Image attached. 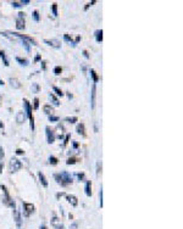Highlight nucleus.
I'll return each instance as SVG.
<instances>
[{
  "mask_svg": "<svg viewBox=\"0 0 183 229\" xmlns=\"http://www.w3.org/2000/svg\"><path fill=\"white\" fill-rule=\"evenodd\" d=\"M21 168H22V162L16 157H11V160H10V172L16 173Z\"/></svg>",
  "mask_w": 183,
  "mask_h": 229,
  "instance_id": "f257e3e1",
  "label": "nucleus"
},
{
  "mask_svg": "<svg viewBox=\"0 0 183 229\" xmlns=\"http://www.w3.org/2000/svg\"><path fill=\"white\" fill-rule=\"evenodd\" d=\"M59 174H60V178H61V181H62V184H63V186H66V185H69V184H71V183L73 182V179H72V175H71L69 172H66V171H62V172H60Z\"/></svg>",
  "mask_w": 183,
  "mask_h": 229,
  "instance_id": "f03ea898",
  "label": "nucleus"
},
{
  "mask_svg": "<svg viewBox=\"0 0 183 229\" xmlns=\"http://www.w3.org/2000/svg\"><path fill=\"white\" fill-rule=\"evenodd\" d=\"M18 16H17V20H16V28L18 29V31H23L24 28H26V26H24V12H18L17 14Z\"/></svg>",
  "mask_w": 183,
  "mask_h": 229,
  "instance_id": "7ed1b4c3",
  "label": "nucleus"
},
{
  "mask_svg": "<svg viewBox=\"0 0 183 229\" xmlns=\"http://www.w3.org/2000/svg\"><path fill=\"white\" fill-rule=\"evenodd\" d=\"M95 98H97V84L93 83L92 85V92H90V109H95Z\"/></svg>",
  "mask_w": 183,
  "mask_h": 229,
  "instance_id": "20e7f679",
  "label": "nucleus"
},
{
  "mask_svg": "<svg viewBox=\"0 0 183 229\" xmlns=\"http://www.w3.org/2000/svg\"><path fill=\"white\" fill-rule=\"evenodd\" d=\"M23 107H24L23 112L26 113V116H27L30 120H32L33 118V116H32V106H31L30 101L27 99H23Z\"/></svg>",
  "mask_w": 183,
  "mask_h": 229,
  "instance_id": "39448f33",
  "label": "nucleus"
},
{
  "mask_svg": "<svg viewBox=\"0 0 183 229\" xmlns=\"http://www.w3.org/2000/svg\"><path fill=\"white\" fill-rule=\"evenodd\" d=\"M22 205H23L24 216H26V217H30V216L34 212V205H32V203H28V202H22Z\"/></svg>",
  "mask_w": 183,
  "mask_h": 229,
  "instance_id": "423d86ee",
  "label": "nucleus"
},
{
  "mask_svg": "<svg viewBox=\"0 0 183 229\" xmlns=\"http://www.w3.org/2000/svg\"><path fill=\"white\" fill-rule=\"evenodd\" d=\"M0 188H1V190H3V194H4V196H3V201H4V203L5 205H7V206H10V203L14 201L11 197H10V194H9V192H7V189H6V186L5 185H0Z\"/></svg>",
  "mask_w": 183,
  "mask_h": 229,
  "instance_id": "0eeeda50",
  "label": "nucleus"
},
{
  "mask_svg": "<svg viewBox=\"0 0 183 229\" xmlns=\"http://www.w3.org/2000/svg\"><path fill=\"white\" fill-rule=\"evenodd\" d=\"M45 135H46V143L48 144H53L55 142V133L51 131L49 127H45Z\"/></svg>",
  "mask_w": 183,
  "mask_h": 229,
  "instance_id": "6e6552de",
  "label": "nucleus"
},
{
  "mask_svg": "<svg viewBox=\"0 0 183 229\" xmlns=\"http://www.w3.org/2000/svg\"><path fill=\"white\" fill-rule=\"evenodd\" d=\"M51 225H53L55 229H63V224H62V221L59 218V217H56V216H53L51 217Z\"/></svg>",
  "mask_w": 183,
  "mask_h": 229,
  "instance_id": "1a4fd4ad",
  "label": "nucleus"
},
{
  "mask_svg": "<svg viewBox=\"0 0 183 229\" xmlns=\"http://www.w3.org/2000/svg\"><path fill=\"white\" fill-rule=\"evenodd\" d=\"M44 43L49 46H53L55 49H60L61 48V43L59 39H44Z\"/></svg>",
  "mask_w": 183,
  "mask_h": 229,
  "instance_id": "9d476101",
  "label": "nucleus"
},
{
  "mask_svg": "<svg viewBox=\"0 0 183 229\" xmlns=\"http://www.w3.org/2000/svg\"><path fill=\"white\" fill-rule=\"evenodd\" d=\"M14 216H15V222H16V225H17V228L20 229L21 228V225H22V221H21V212H20V210H14Z\"/></svg>",
  "mask_w": 183,
  "mask_h": 229,
  "instance_id": "9b49d317",
  "label": "nucleus"
},
{
  "mask_svg": "<svg viewBox=\"0 0 183 229\" xmlns=\"http://www.w3.org/2000/svg\"><path fill=\"white\" fill-rule=\"evenodd\" d=\"M26 118H27V116H26V113H24L23 111H18V112L16 113V122H17L18 124H22V123L26 121Z\"/></svg>",
  "mask_w": 183,
  "mask_h": 229,
  "instance_id": "f8f14e48",
  "label": "nucleus"
},
{
  "mask_svg": "<svg viewBox=\"0 0 183 229\" xmlns=\"http://www.w3.org/2000/svg\"><path fill=\"white\" fill-rule=\"evenodd\" d=\"M66 200H67V202L69 203H71V206H73V207H76L77 205H78V199L75 196V195H66Z\"/></svg>",
  "mask_w": 183,
  "mask_h": 229,
  "instance_id": "ddd939ff",
  "label": "nucleus"
},
{
  "mask_svg": "<svg viewBox=\"0 0 183 229\" xmlns=\"http://www.w3.org/2000/svg\"><path fill=\"white\" fill-rule=\"evenodd\" d=\"M9 83H10V85L14 89H20L21 85H22L17 78H9Z\"/></svg>",
  "mask_w": 183,
  "mask_h": 229,
  "instance_id": "4468645a",
  "label": "nucleus"
},
{
  "mask_svg": "<svg viewBox=\"0 0 183 229\" xmlns=\"http://www.w3.org/2000/svg\"><path fill=\"white\" fill-rule=\"evenodd\" d=\"M38 178H39V182H41V184L44 186V188H48V181H46V178L44 175L43 172H38Z\"/></svg>",
  "mask_w": 183,
  "mask_h": 229,
  "instance_id": "2eb2a0df",
  "label": "nucleus"
},
{
  "mask_svg": "<svg viewBox=\"0 0 183 229\" xmlns=\"http://www.w3.org/2000/svg\"><path fill=\"white\" fill-rule=\"evenodd\" d=\"M49 100L51 101V104H53L54 106H60V101H59V99H58V96L55 95V94H53V93H50L49 94Z\"/></svg>",
  "mask_w": 183,
  "mask_h": 229,
  "instance_id": "dca6fc26",
  "label": "nucleus"
},
{
  "mask_svg": "<svg viewBox=\"0 0 183 229\" xmlns=\"http://www.w3.org/2000/svg\"><path fill=\"white\" fill-rule=\"evenodd\" d=\"M4 156H5L4 149H3V146H0V174H1L3 167H4Z\"/></svg>",
  "mask_w": 183,
  "mask_h": 229,
  "instance_id": "f3484780",
  "label": "nucleus"
},
{
  "mask_svg": "<svg viewBox=\"0 0 183 229\" xmlns=\"http://www.w3.org/2000/svg\"><path fill=\"white\" fill-rule=\"evenodd\" d=\"M84 193L86 195L89 197L92 195V184H90V181H86V185H84Z\"/></svg>",
  "mask_w": 183,
  "mask_h": 229,
  "instance_id": "a211bd4d",
  "label": "nucleus"
},
{
  "mask_svg": "<svg viewBox=\"0 0 183 229\" xmlns=\"http://www.w3.org/2000/svg\"><path fill=\"white\" fill-rule=\"evenodd\" d=\"M94 37H95V40L98 43H101L103 42V29H97L94 32Z\"/></svg>",
  "mask_w": 183,
  "mask_h": 229,
  "instance_id": "6ab92c4d",
  "label": "nucleus"
},
{
  "mask_svg": "<svg viewBox=\"0 0 183 229\" xmlns=\"http://www.w3.org/2000/svg\"><path fill=\"white\" fill-rule=\"evenodd\" d=\"M84 131H86L84 124H83V123H78V124H77V127H76V132H77L78 134H81V135H86Z\"/></svg>",
  "mask_w": 183,
  "mask_h": 229,
  "instance_id": "aec40b11",
  "label": "nucleus"
},
{
  "mask_svg": "<svg viewBox=\"0 0 183 229\" xmlns=\"http://www.w3.org/2000/svg\"><path fill=\"white\" fill-rule=\"evenodd\" d=\"M16 61L20 63L21 66H23V67H26V66H28V63H30V61L27 60V59H21L20 56H16Z\"/></svg>",
  "mask_w": 183,
  "mask_h": 229,
  "instance_id": "412c9836",
  "label": "nucleus"
},
{
  "mask_svg": "<svg viewBox=\"0 0 183 229\" xmlns=\"http://www.w3.org/2000/svg\"><path fill=\"white\" fill-rule=\"evenodd\" d=\"M39 90H41V87H39V84H38V83H32V85H31V92L34 93V94H37V93H39Z\"/></svg>",
  "mask_w": 183,
  "mask_h": 229,
  "instance_id": "4be33fe9",
  "label": "nucleus"
},
{
  "mask_svg": "<svg viewBox=\"0 0 183 229\" xmlns=\"http://www.w3.org/2000/svg\"><path fill=\"white\" fill-rule=\"evenodd\" d=\"M43 111H44V113L45 114H51V112H53V107H51V105H44L43 106Z\"/></svg>",
  "mask_w": 183,
  "mask_h": 229,
  "instance_id": "5701e85b",
  "label": "nucleus"
},
{
  "mask_svg": "<svg viewBox=\"0 0 183 229\" xmlns=\"http://www.w3.org/2000/svg\"><path fill=\"white\" fill-rule=\"evenodd\" d=\"M0 59L4 61V65H5V66H9V65H10V63H9V60H7V57H6V55H5V53L3 51V50L0 51Z\"/></svg>",
  "mask_w": 183,
  "mask_h": 229,
  "instance_id": "b1692460",
  "label": "nucleus"
},
{
  "mask_svg": "<svg viewBox=\"0 0 183 229\" xmlns=\"http://www.w3.org/2000/svg\"><path fill=\"white\" fill-rule=\"evenodd\" d=\"M48 160H49V163H50V164H53V166H56V164L59 163V160H58L55 156H53V155L49 156Z\"/></svg>",
  "mask_w": 183,
  "mask_h": 229,
  "instance_id": "393cba45",
  "label": "nucleus"
},
{
  "mask_svg": "<svg viewBox=\"0 0 183 229\" xmlns=\"http://www.w3.org/2000/svg\"><path fill=\"white\" fill-rule=\"evenodd\" d=\"M63 40H65V42H69V43H71L73 48L76 46V44H75V42H73V39H72V38H71V37H70L69 34H63Z\"/></svg>",
  "mask_w": 183,
  "mask_h": 229,
  "instance_id": "a878e982",
  "label": "nucleus"
},
{
  "mask_svg": "<svg viewBox=\"0 0 183 229\" xmlns=\"http://www.w3.org/2000/svg\"><path fill=\"white\" fill-rule=\"evenodd\" d=\"M65 122H69V123H76L77 121H78V118L76 117V116H69V117H65V120H63Z\"/></svg>",
  "mask_w": 183,
  "mask_h": 229,
  "instance_id": "bb28decb",
  "label": "nucleus"
},
{
  "mask_svg": "<svg viewBox=\"0 0 183 229\" xmlns=\"http://www.w3.org/2000/svg\"><path fill=\"white\" fill-rule=\"evenodd\" d=\"M53 90H54V93H55L58 96H63V94H65V93L61 90L60 88H58V87H55V85L53 87Z\"/></svg>",
  "mask_w": 183,
  "mask_h": 229,
  "instance_id": "cd10ccee",
  "label": "nucleus"
},
{
  "mask_svg": "<svg viewBox=\"0 0 183 229\" xmlns=\"http://www.w3.org/2000/svg\"><path fill=\"white\" fill-rule=\"evenodd\" d=\"M51 12H53L54 17L58 16V4L56 3H53V5H51Z\"/></svg>",
  "mask_w": 183,
  "mask_h": 229,
  "instance_id": "c85d7f7f",
  "label": "nucleus"
},
{
  "mask_svg": "<svg viewBox=\"0 0 183 229\" xmlns=\"http://www.w3.org/2000/svg\"><path fill=\"white\" fill-rule=\"evenodd\" d=\"M90 76H92V78H93L94 83L97 84V83H98V81H99V77H98V74L95 73V71H94V70H90Z\"/></svg>",
  "mask_w": 183,
  "mask_h": 229,
  "instance_id": "c756f323",
  "label": "nucleus"
},
{
  "mask_svg": "<svg viewBox=\"0 0 183 229\" xmlns=\"http://www.w3.org/2000/svg\"><path fill=\"white\" fill-rule=\"evenodd\" d=\"M76 177H77L78 182H86V175H84V173H83V172L77 173V174H76Z\"/></svg>",
  "mask_w": 183,
  "mask_h": 229,
  "instance_id": "7c9ffc66",
  "label": "nucleus"
},
{
  "mask_svg": "<svg viewBox=\"0 0 183 229\" xmlns=\"http://www.w3.org/2000/svg\"><path fill=\"white\" fill-rule=\"evenodd\" d=\"M61 72H62V67L61 66H55L54 67V74L55 76H60Z\"/></svg>",
  "mask_w": 183,
  "mask_h": 229,
  "instance_id": "2f4dec72",
  "label": "nucleus"
},
{
  "mask_svg": "<svg viewBox=\"0 0 183 229\" xmlns=\"http://www.w3.org/2000/svg\"><path fill=\"white\" fill-rule=\"evenodd\" d=\"M54 178H55V181H56V183H58V184H60L61 186H63L62 181H61V178H60V174H59V173H55V174H54Z\"/></svg>",
  "mask_w": 183,
  "mask_h": 229,
  "instance_id": "473e14b6",
  "label": "nucleus"
},
{
  "mask_svg": "<svg viewBox=\"0 0 183 229\" xmlns=\"http://www.w3.org/2000/svg\"><path fill=\"white\" fill-rule=\"evenodd\" d=\"M48 120H49L50 122H58L60 118H59L58 116H53V114H49V116H48Z\"/></svg>",
  "mask_w": 183,
  "mask_h": 229,
  "instance_id": "72a5a7b5",
  "label": "nucleus"
},
{
  "mask_svg": "<svg viewBox=\"0 0 183 229\" xmlns=\"http://www.w3.org/2000/svg\"><path fill=\"white\" fill-rule=\"evenodd\" d=\"M32 16H33V20H34L35 22H39V12H38L37 10H34V11H33Z\"/></svg>",
  "mask_w": 183,
  "mask_h": 229,
  "instance_id": "f704fd0d",
  "label": "nucleus"
},
{
  "mask_svg": "<svg viewBox=\"0 0 183 229\" xmlns=\"http://www.w3.org/2000/svg\"><path fill=\"white\" fill-rule=\"evenodd\" d=\"M33 109L34 110L39 109V99L38 98H34V100H33Z\"/></svg>",
  "mask_w": 183,
  "mask_h": 229,
  "instance_id": "c9c22d12",
  "label": "nucleus"
},
{
  "mask_svg": "<svg viewBox=\"0 0 183 229\" xmlns=\"http://www.w3.org/2000/svg\"><path fill=\"white\" fill-rule=\"evenodd\" d=\"M99 205L100 207H103V188H100V192H99Z\"/></svg>",
  "mask_w": 183,
  "mask_h": 229,
  "instance_id": "e433bc0d",
  "label": "nucleus"
},
{
  "mask_svg": "<svg viewBox=\"0 0 183 229\" xmlns=\"http://www.w3.org/2000/svg\"><path fill=\"white\" fill-rule=\"evenodd\" d=\"M100 172H101V162L98 161L97 162V174H99Z\"/></svg>",
  "mask_w": 183,
  "mask_h": 229,
  "instance_id": "4c0bfd02",
  "label": "nucleus"
},
{
  "mask_svg": "<svg viewBox=\"0 0 183 229\" xmlns=\"http://www.w3.org/2000/svg\"><path fill=\"white\" fill-rule=\"evenodd\" d=\"M70 137H71L70 134H67L66 137H65V139H63V144H62V146H66V144H67V143H69V140H70Z\"/></svg>",
  "mask_w": 183,
  "mask_h": 229,
  "instance_id": "58836bf2",
  "label": "nucleus"
},
{
  "mask_svg": "<svg viewBox=\"0 0 183 229\" xmlns=\"http://www.w3.org/2000/svg\"><path fill=\"white\" fill-rule=\"evenodd\" d=\"M11 5H12V7H22V5H21L20 1H12Z\"/></svg>",
  "mask_w": 183,
  "mask_h": 229,
  "instance_id": "ea45409f",
  "label": "nucleus"
},
{
  "mask_svg": "<svg viewBox=\"0 0 183 229\" xmlns=\"http://www.w3.org/2000/svg\"><path fill=\"white\" fill-rule=\"evenodd\" d=\"M97 1H95V0H93V1H90V3H87V5L84 6V11H87L88 9H89V6H92V5H93V4H95Z\"/></svg>",
  "mask_w": 183,
  "mask_h": 229,
  "instance_id": "a19ab883",
  "label": "nucleus"
},
{
  "mask_svg": "<svg viewBox=\"0 0 183 229\" xmlns=\"http://www.w3.org/2000/svg\"><path fill=\"white\" fill-rule=\"evenodd\" d=\"M66 163H67V164H75V163H76V160H75V159H69V160L66 161Z\"/></svg>",
  "mask_w": 183,
  "mask_h": 229,
  "instance_id": "79ce46f5",
  "label": "nucleus"
},
{
  "mask_svg": "<svg viewBox=\"0 0 183 229\" xmlns=\"http://www.w3.org/2000/svg\"><path fill=\"white\" fill-rule=\"evenodd\" d=\"M41 66H42V70L45 71V70H46V62H45V61H42V62H41Z\"/></svg>",
  "mask_w": 183,
  "mask_h": 229,
  "instance_id": "37998d69",
  "label": "nucleus"
},
{
  "mask_svg": "<svg viewBox=\"0 0 183 229\" xmlns=\"http://www.w3.org/2000/svg\"><path fill=\"white\" fill-rule=\"evenodd\" d=\"M20 3H21L22 6H23V5H28V4H30V0H21Z\"/></svg>",
  "mask_w": 183,
  "mask_h": 229,
  "instance_id": "c03bdc74",
  "label": "nucleus"
},
{
  "mask_svg": "<svg viewBox=\"0 0 183 229\" xmlns=\"http://www.w3.org/2000/svg\"><path fill=\"white\" fill-rule=\"evenodd\" d=\"M83 56L86 57V59H89V54H88V51H87V50H83Z\"/></svg>",
  "mask_w": 183,
  "mask_h": 229,
  "instance_id": "a18cd8bd",
  "label": "nucleus"
},
{
  "mask_svg": "<svg viewBox=\"0 0 183 229\" xmlns=\"http://www.w3.org/2000/svg\"><path fill=\"white\" fill-rule=\"evenodd\" d=\"M16 154H17V155H23V150H22V149H17V150H16Z\"/></svg>",
  "mask_w": 183,
  "mask_h": 229,
  "instance_id": "49530a36",
  "label": "nucleus"
},
{
  "mask_svg": "<svg viewBox=\"0 0 183 229\" xmlns=\"http://www.w3.org/2000/svg\"><path fill=\"white\" fill-rule=\"evenodd\" d=\"M38 61H41V55H35V57H34V62H38Z\"/></svg>",
  "mask_w": 183,
  "mask_h": 229,
  "instance_id": "de8ad7c7",
  "label": "nucleus"
},
{
  "mask_svg": "<svg viewBox=\"0 0 183 229\" xmlns=\"http://www.w3.org/2000/svg\"><path fill=\"white\" fill-rule=\"evenodd\" d=\"M72 145H73V149H77V148H78V143H76V142H73Z\"/></svg>",
  "mask_w": 183,
  "mask_h": 229,
  "instance_id": "09e8293b",
  "label": "nucleus"
},
{
  "mask_svg": "<svg viewBox=\"0 0 183 229\" xmlns=\"http://www.w3.org/2000/svg\"><path fill=\"white\" fill-rule=\"evenodd\" d=\"M77 228V223H73L72 225H71V229H76Z\"/></svg>",
  "mask_w": 183,
  "mask_h": 229,
  "instance_id": "8fccbe9b",
  "label": "nucleus"
},
{
  "mask_svg": "<svg viewBox=\"0 0 183 229\" xmlns=\"http://www.w3.org/2000/svg\"><path fill=\"white\" fill-rule=\"evenodd\" d=\"M0 129H4V123L0 121Z\"/></svg>",
  "mask_w": 183,
  "mask_h": 229,
  "instance_id": "3c124183",
  "label": "nucleus"
},
{
  "mask_svg": "<svg viewBox=\"0 0 183 229\" xmlns=\"http://www.w3.org/2000/svg\"><path fill=\"white\" fill-rule=\"evenodd\" d=\"M67 98H69V99L71 100V99H72L73 96H72V94H71V93H67Z\"/></svg>",
  "mask_w": 183,
  "mask_h": 229,
  "instance_id": "603ef678",
  "label": "nucleus"
},
{
  "mask_svg": "<svg viewBox=\"0 0 183 229\" xmlns=\"http://www.w3.org/2000/svg\"><path fill=\"white\" fill-rule=\"evenodd\" d=\"M39 229H46V227L45 225H41V228H39Z\"/></svg>",
  "mask_w": 183,
  "mask_h": 229,
  "instance_id": "864d4df0",
  "label": "nucleus"
},
{
  "mask_svg": "<svg viewBox=\"0 0 183 229\" xmlns=\"http://www.w3.org/2000/svg\"><path fill=\"white\" fill-rule=\"evenodd\" d=\"M0 85H4V82H3L1 79H0Z\"/></svg>",
  "mask_w": 183,
  "mask_h": 229,
  "instance_id": "5fc2aeb1",
  "label": "nucleus"
}]
</instances>
